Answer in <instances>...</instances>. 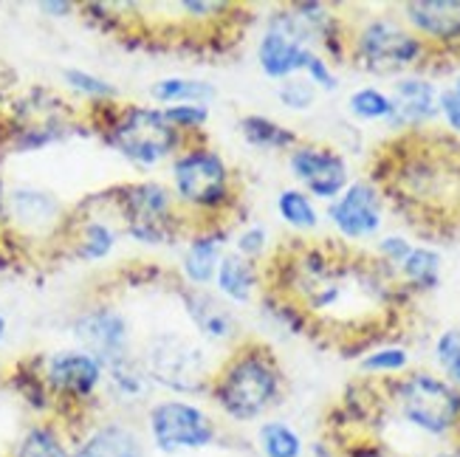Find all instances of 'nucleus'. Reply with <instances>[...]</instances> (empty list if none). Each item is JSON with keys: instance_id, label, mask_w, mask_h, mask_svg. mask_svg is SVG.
I'll use <instances>...</instances> for the list:
<instances>
[{"instance_id": "obj_1", "label": "nucleus", "mask_w": 460, "mask_h": 457, "mask_svg": "<svg viewBox=\"0 0 460 457\" xmlns=\"http://www.w3.org/2000/svg\"><path fill=\"white\" fill-rule=\"evenodd\" d=\"M257 305L288 333L362 359L410 328L415 294L373 251L339 237L296 234L263 260Z\"/></svg>"}, {"instance_id": "obj_2", "label": "nucleus", "mask_w": 460, "mask_h": 457, "mask_svg": "<svg viewBox=\"0 0 460 457\" xmlns=\"http://www.w3.org/2000/svg\"><path fill=\"white\" fill-rule=\"evenodd\" d=\"M373 181L402 224L429 243L460 241V138L449 130H402L376 147Z\"/></svg>"}, {"instance_id": "obj_3", "label": "nucleus", "mask_w": 460, "mask_h": 457, "mask_svg": "<svg viewBox=\"0 0 460 457\" xmlns=\"http://www.w3.org/2000/svg\"><path fill=\"white\" fill-rule=\"evenodd\" d=\"M288 392L286 370L269 342L243 336L215 367L207 399L224 421L260 424L283 404Z\"/></svg>"}, {"instance_id": "obj_4", "label": "nucleus", "mask_w": 460, "mask_h": 457, "mask_svg": "<svg viewBox=\"0 0 460 457\" xmlns=\"http://www.w3.org/2000/svg\"><path fill=\"white\" fill-rule=\"evenodd\" d=\"M178 209L192 224H229L240 204L234 172L221 150L192 138L170 162V184Z\"/></svg>"}, {"instance_id": "obj_5", "label": "nucleus", "mask_w": 460, "mask_h": 457, "mask_svg": "<svg viewBox=\"0 0 460 457\" xmlns=\"http://www.w3.org/2000/svg\"><path fill=\"white\" fill-rule=\"evenodd\" d=\"M93 130L102 136V142L122 155L136 170H155L170 164L187 145L184 136H178L172 125L164 119L162 108L138 105V102H111L93 105Z\"/></svg>"}, {"instance_id": "obj_6", "label": "nucleus", "mask_w": 460, "mask_h": 457, "mask_svg": "<svg viewBox=\"0 0 460 457\" xmlns=\"http://www.w3.org/2000/svg\"><path fill=\"white\" fill-rule=\"evenodd\" d=\"M96 198L105 204V209H111L122 237L138 246H172L184 241L187 232L195 226L178 209L172 189L164 181H153V178L119 184L108 192H99Z\"/></svg>"}, {"instance_id": "obj_7", "label": "nucleus", "mask_w": 460, "mask_h": 457, "mask_svg": "<svg viewBox=\"0 0 460 457\" xmlns=\"http://www.w3.org/2000/svg\"><path fill=\"white\" fill-rule=\"evenodd\" d=\"M348 66L373 76H424L429 51L398 14H362L348 17Z\"/></svg>"}, {"instance_id": "obj_8", "label": "nucleus", "mask_w": 460, "mask_h": 457, "mask_svg": "<svg viewBox=\"0 0 460 457\" xmlns=\"http://www.w3.org/2000/svg\"><path fill=\"white\" fill-rule=\"evenodd\" d=\"M150 382L175 399H207L217 359L204 342L181 330H155L138 350Z\"/></svg>"}, {"instance_id": "obj_9", "label": "nucleus", "mask_w": 460, "mask_h": 457, "mask_svg": "<svg viewBox=\"0 0 460 457\" xmlns=\"http://www.w3.org/2000/svg\"><path fill=\"white\" fill-rule=\"evenodd\" d=\"M145 441L158 454L204 452L221 441V424L192 399H155L145 409Z\"/></svg>"}, {"instance_id": "obj_10", "label": "nucleus", "mask_w": 460, "mask_h": 457, "mask_svg": "<svg viewBox=\"0 0 460 457\" xmlns=\"http://www.w3.org/2000/svg\"><path fill=\"white\" fill-rule=\"evenodd\" d=\"M37 370L54 409L63 412H85L105 390V365L83 347L51 350L43 359H37Z\"/></svg>"}, {"instance_id": "obj_11", "label": "nucleus", "mask_w": 460, "mask_h": 457, "mask_svg": "<svg viewBox=\"0 0 460 457\" xmlns=\"http://www.w3.org/2000/svg\"><path fill=\"white\" fill-rule=\"evenodd\" d=\"M74 133V110L63 96L34 88L14 102L9 147L14 153H40Z\"/></svg>"}, {"instance_id": "obj_12", "label": "nucleus", "mask_w": 460, "mask_h": 457, "mask_svg": "<svg viewBox=\"0 0 460 457\" xmlns=\"http://www.w3.org/2000/svg\"><path fill=\"white\" fill-rule=\"evenodd\" d=\"M395 12L412 34L424 40L429 51L427 74L460 66V0H407Z\"/></svg>"}, {"instance_id": "obj_13", "label": "nucleus", "mask_w": 460, "mask_h": 457, "mask_svg": "<svg viewBox=\"0 0 460 457\" xmlns=\"http://www.w3.org/2000/svg\"><path fill=\"white\" fill-rule=\"evenodd\" d=\"M66 204L51 189L17 184L4 195V226L23 241H63L68 226Z\"/></svg>"}, {"instance_id": "obj_14", "label": "nucleus", "mask_w": 460, "mask_h": 457, "mask_svg": "<svg viewBox=\"0 0 460 457\" xmlns=\"http://www.w3.org/2000/svg\"><path fill=\"white\" fill-rule=\"evenodd\" d=\"M288 170L314 201H336L350 184V167L342 150L325 142H299L288 153Z\"/></svg>"}, {"instance_id": "obj_15", "label": "nucleus", "mask_w": 460, "mask_h": 457, "mask_svg": "<svg viewBox=\"0 0 460 457\" xmlns=\"http://www.w3.org/2000/svg\"><path fill=\"white\" fill-rule=\"evenodd\" d=\"M71 336L76 347H83L102 365L133 353V325L128 313L108 303H96L79 311L71 322Z\"/></svg>"}, {"instance_id": "obj_16", "label": "nucleus", "mask_w": 460, "mask_h": 457, "mask_svg": "<svg viewBox=\"0 0 460 457\" xmlns=\"http://www.w3.org/2000/svg\"><path fill=\"white\" fill-rule=\"evenodd\" d=\"M328 221L333 224L339 241L350 246L370 241L385 224V198L367 178L350 181L348 189L328 204Z\"/></svg>"}, {"instance_id": "obj_17", "label": "nucleus", "mask_w": 460, "mask_h": 457, "mask_svg": "<svg viewBox=\"0 0 460 457\" xmlns=\"http://www.w3.org/2000/svg\"><path fill=\"white\" fill-rule=\"evenodd\" d=\"M175 296L181 300L184 316L190 328L195 330L198 342L229 350L243 339L234 308L224 303L212 288H192L184 283H175Z\"/></svg>"}, {"instance_id": "obj_18", "label": "nucleus", "mask_w": 460, "mask_h": 457, "mask_svg": "<svg viewBox=\"0 0 460 457\" xmlns=\"http://www.w3.org/2000/svg\"><path fill=\"white\" fill-rule=\"evenodd\" d=\"M232 232L229 224H195L178 257V283L192 288H212L215 271L229 251Z\"/></svg>"}, {"instance_id": "obj_19", "label": "nucleus", "mask_w": 460, "mask_h": 457, "mask_svg": "<svg viewBox=\"0 0 460 457\" xmlns=\"http://www.w3.org/2000/svg\"><path fill=\"white\" fill-rule=\"evenodd\" d=\"M438 85L432 79L421 76V74H407L398 76L393 88H390V99H393V119L390 127H395L398 133L402 130H421L429 127L441 110H438Z\"/></svg>"}, {"instance_id": "obj_20", "label": "nucleus", "mask_w": 460, "mask_h": 457, "mask_svg": "<svg viewBox=\"0 0 460 457\" xmlns=\"http://www.w3.org/2000/svg\"><path fill=\"white\" fill-rule=\"evenodd\" d=\"M122 232H119L113 215L102 212H85L79 217H68V226L63 234V243L68 246L71 257L79 263H105L116 251Z\"/></svg>"}, {"instance_id": "obj_21", "label": "nucleus", "mask_w": 460, "mask_h": 457, "mask_svg": "<svg viewBox=\"0 0 460 457\" xmlns=\"http://www.w3.org/2000/svg\"><path fill=\"white\" fill-rule=\"evenodd\" d=\"M105 399L125 409V412H133V409H147L155 399V387L150 382V375L138 359V353H128L122 359H116L111 365H105Z\"/></svg>"}, {"instance_id": "obj_22", "label": "nucleus", "mask_w": 460, "mask_h": 457, "mask_svg": "<svg viewBox=\"0 0 460 457\" xmlns=\"http://www.w3.org/2000/svg\"><path fill=\"white\" fill-rule=\"evenodd\" d=\"M76 449L85 457H147L145 432L125 418L96 421L76 438Z\"/></svg>"}, {"instance_id": "obj_23", "label": "nucleus", "mask_w": 460, "mask_h": 457, "mask_svg": "<svg viewBox=\"0 0 460 457\" xmlns=\"http://www.w3.org/2000/svg\"><path fill=\"white\" fill-rule=\"evenodd\" d=\"M212 291L232 308L257 303L260 291H263V263H254L229 249L215 271Z\"/></svg>"}, {"instance_id": "obj_24", "label": "nucleus", "mask_w": 460, "mask_h": 457, "mask_svg": "<svg viewBox=\"0 0 460 457\" xmlns=\"http://www.w3.org/2000/svg\"><path fill=\"white\" fill-rule=\"evenodd\" d=\"M311 51L314 48L299 46L296 40L286 34L263 29V34L257 40V66L274 83H286L291 76H303Z\"/></svg>"}, {"instance_id": "obj_25", "label": "nucleus", "mask_w": 460, "mask_h": 457, "mask_svg": "<svg viewBox=\"0 0 460 457\" xmlns=\"http://www.w3.org/2000/svg\"><path fill=\"white\" fill-rule=\"evenodd\" d=\"M76 441L59 421H34L29 424L12 446L9 457H74Z\"/></svg>"}, {"instance_id": "obj_26", "label": "nucleus", "mask_w": 460, "mask_h": 457, "mask_svg": "<svg viewBox=\"0 0 460 457\" xmlns=\"http://www.w3.org/2000/svg\"><path fill=\"white\" fill-rule=\"evenodd\" d=\"M237 130L243 136V142L254 150H266V153H291L303 138L296 130L288 125L277 122L271 116L263 113H246L237 119Z\"/></svg>"}, {"instance_id": "obj_27", "label": "nucleus", "mask_w": 460, "mask_h": 457, "mask_svg": "<svg viewBox=\"0 0 460 457\" xmlns=\"http://www.w3.org/2000/svg\"><path fill=\"white\" fill-rule=\"evenodd\" d=\"M150 99L155 108L170 105H212L217 88L201 76H162L150 85Z\"/></svg>"}, {"instance_id": "obj_28", "label": "nucleus", "mask_w": 460, "mask_h": 457, "mask_svg": "<svg viewBox=\"0 0 460 457\" xmlns=\"http://www.w3.org/2000/svg\"><path fill=\"white\" fill-rule=\"evenodd\" d=\"M441 251L432 246H412L410 257L398 266V277L402 283L418 296V294H429L441 286Z\"/></svg>"}, {"instance_id": "obj_29", "label": "nucleus", "mask_w": 460, "mask_h": 457, "mask_svg": "<svg viewBox=\"0 0 460 457\" xmlns=\"http://www.w3.org/2000/svg\"><path fill=\"white\" fill-rule=\"evenodd\" d=\"M254 446L260 457H303L305 441L288 421L266 418L257 424L254 432Z\"/></svg>"}, {"instance_id": "obj_30", "label": "nucleus", "mask_w": 460, "mask_h": 457, "mask_svg": "<svg viewBox=\"0 0 460 457\" xmlns=\"http://www.w3.org/2000/svg\"><path fill=\"white\" fill-rule=\"evenodd\" d=\"M277 215L286 226H291L299 234H308L319 226V209L314 204V198L303 192L299 187H288L277 192Z\"/></svg>"}, {"instance_id": "obj_31", "label": "nucleus", "mask_w": 460, "mask_h": 457, "mask_svg": "<svg viewBox=\"0 0 460 457\" xmlns=\"http://www.w3.org/2000/svg\"><path fill=\"white\" fill-rule=\"evenodd\" d=\"M59 79H63V85L76 93L79 99H85V102L93 108V105H111V102H119V88L111 83V79L99 76L88 68H76V66H68L59 71Z\"/></svg>"}, {"instance_id": "obj_32", "label": "nucleus", "mask_w": 460, "mask_h": 457, "mask_svg": "<svg viewBox=\"0 0 460 457\" xmlns=\"http://www.w3.org/2000/svg\"><path fill=\"white\" fill-rule=\"evenodd\" d=\"M348 110L358 122H390L393 119V99L382 88H356L348 96Z\"/></svg>"}, {"instance_id": "obj_33", "label": "nucleus", "mask_w": 460, "mask_h": 457, "mask_svg": "<svg viewBox=\"0 0 460 457\" xmlns=\"http://www.w3.org/2000/svg\"><path fill=\"white\" fill-rule=\"evenodd\" d=\"M358 370H362V375H373V379H387V375L410 370V353L398 345L376 347L358 359Z\"/></svg>"}, {"instance_id": "obj_34", "label": "nucleus", "mask_w": 460, "mask_h": 457, "mask_svg": "<svg viewBox=\"0 0 460 457\" xmlns=\"http://www.w3.org/2000/svg\"><path fill=\"white\" fill-rule=\"evenodd\" d=\"M162 113L172 125V130H178V136H184V142H192V138L201 136L212 119L209 105H170L162 108Z\"/></svg>"}, {"instance_id": "obj_35", "label": "nucleus", "mask_w": 460, "mask_h": 457, "mask_svg": "<svg viewBox=\"0 0 460 457\" xmlns=\"http://www.w3.org/2000/svg\"><path fill=\"white\" fill-rule=\"evenodd\" d=\"M435 362L444 379L460 390V328H447L435 339Z\"/></svg>"}, {"instance_id": "obj_36", "label": "nucleus", "mask_w": 460, "mask_h": 457, "mask_svg": "<svg viewBox=\"0 0 460 457\" xmlns=\"http://www.w3.org/2000/svg\"><path fill=\"white\" fill-rule=\"evenodd\" d=\"M232 251L249 257L254 263H263L269 257V229L263 224H249L232 234Z\"/></svg>"}, {"instance_id": "obj_37", "label": "nucleus", "mask_w": 460, "mask_h": 457, "mask_svg": "<svg viewBox=\"0 0 460 457\" xmlns=\"http://www.w3.org/2000/svg\"><path fill=\"white\" fill-rule=\"evenodd\" d=\"M277 99L288 110H308L316 102V88L305 76H291L286 83H277Z\"/></svg>"}, {"instance_id": "obj_38", "label": "nucleus", "mask_w": 460, "mask_h": 457, "mask_svg": "<svg viewBox=\"0 0 460 457\" xmlns=\"http://www.w3.org/2000/svg\"><path fill=\"white\" fill-rule=\"evenodd\" d=\"M303 76L308 79V83H311L316 91H336V88H339V76H336L333 66L328 63V59H325L323 54H316V51H311Z\"/></svg>"}, {"instance_id": "obj_39", "label": "nucleus", "mask_w": 460, "mask_h": 457, "mask_svg": "<svg viewBox=\"0 0 460 457\" xmlns=\"http://www.w3.org/2000/svg\"><path fill=\"white\" fill-rule=\"evenodd\" d=\"M410 251H412V243L407 241L404 234H387V237H382V241L376 243L373 254L378 257V260H385L387 266H393L398 271V266L407 260Z\"/></svg>"}, {"instance_id": "obj_40", "label": "nucleus", "mask_w": 460, "mask_h": 457, "mask_svg": "<svg viewBox=\"0 0 460 457\" xmlns=\"http://www.w3.org/2000/svg\"><path fill=\"white\" fill-rule=\"evenodd\" d=\"M438 110H441V119L447 122L449 133L460 138V93L455 88L441 91V96H438Z\"/></svg>"}, {"instance_id": "obj_41", "label": "nucleus", "mask_w": 460, "mask_h": 457, "mask_svg": "<svg viewBox=\"0 0 460 457\" xmlns=\"http://www.w3.org/2000/svg\"><path fill=\"white\" fill-rule=\"evenodd\" d=\"M37 9L49 17H71L79 6L68 4V0H43V4H37Z\"/></svg>"}, {"instance_id": "obj_42", "label": "nucleus", "mask_w": 460, "mask_h": 457, "mask_svg": "<svg viewBox=\"0 0 460 457\" xmlns=\"http://www.w3.org/2000/svg\"><path fill=\"white\" fill-rule=\"evenodd\" d=\"M427 457H460V441H452V444L438 446V449L429 452Z\"/></svg>"}, {"instance_id": "obj_43", "label": "nucleus", "mask_w": 460, "mask_h": 457, "mask_svg": "<svg viewBox=\"0 0 460 457\" xmlns=\"http://www.w3.org/2000/svg\"><path fill=\"white\" fill-rule=\"evenodd\" d=\"M6 333H9V320H6L4 313H0V345L6 342Z\"/></svg>"}, {"instance_id": "obj_44", "label": "nucleus", "mask_w": 460, "mask_h": 457, "mask_svg": "<svg viewBox=\"0 0 460 457\" xmlns=\"http://www.w3.org/2000/svg\"><path fill=\"white\" fill-rule=\"evenodd\" d=\"M74 457H85V454H83V452H79V449L74 446Z\"/></svg>"}, {"instance_id": "obj_45", "label": "nucleus", "mask_w": 460, "mask_h": 457, "mask_svg": "<svg viewBox=\"0 0 460 457\" xmlns=\"http://www.w3.org/2000/svg\"><path fill=\"white\" fill-rule=\"evenodd\" d=\"M452 88H455V91H457V93H460V76H457V83H455V85H452Z\"/></svg>"}]
</instances>
